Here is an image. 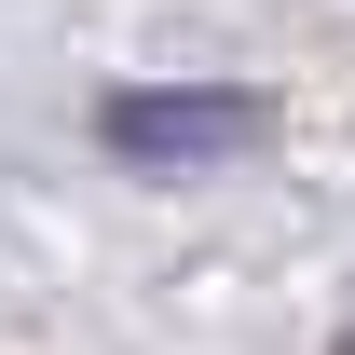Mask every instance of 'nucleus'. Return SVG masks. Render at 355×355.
<instances>
[{
    "label": "nucleus",
    "instance_id": "nucleus-1",
    "mask_svg": "<svg viewBox=\"0 0 355 355\" xmlns=\"http://www.w3.org/2000/svg\"><path fill=\"white\" fill-rule=\"evenodd\" d=\"M260 137V96L232 83H191V96H110V150L123 164H219Z\"/></svg>",
    "mask_w": 355,
    "mask_h": 355
},
{
    "label": "nucleus",
    "instance_id": "nucleus-2",
    "mask_svg": "<svg viewBox=\"0 0 355 355\" xmlns=\"http://www.w3.org/2000/svg\"><path fill=\"white\" fill-rule=\"evenodd\" d=\"M342 355H355V328H342Z\"/></svg>",
    "mask_w": 355,
    "mask_h": 355
}]
</instances>
